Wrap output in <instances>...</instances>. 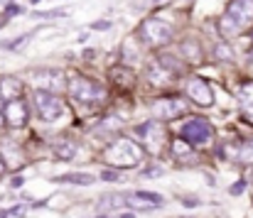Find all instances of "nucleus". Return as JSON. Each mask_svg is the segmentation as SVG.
I'll list each match as a JSON object with an SVG mask.
<instances>
[{
	"instance_id": "f257e3e1",
	"label": "nucleus",
	"mask_w": 253,
	"mask_h": 218,
	"mask_svg": "<svg viewBox=\"0 0 253 218\" xmlns=\"http://www.w3.org/2000/svg\"><path fill=\"white\" fill-rule=\"evenodd\" d=\"M143 147L133 143L130 138H118L103 149V162L116 169H133L143 162Z\"/></svg>"
},
{
	"instance_id": "f03ea898",
	"label": "nucleus",
	"mask_w": 253,
	"mask_h": 218,
	"mask_svg": "<svg viewBox=\"0 0 253 218\" xmlns=\"http://www.w3.org/2000/svg\"><path fill=\"white\" fill-rule=\"evenodd\" d=\"M27 83L35 88V91H44V93H54L59 96L64 88H69V78L62 69H32V72L25 76Z\"/></svg>"
},
{
	"instance_id": "7ed1b4c3",
	"label": "nucleus",
	"mask_w": 253,
	"mask_h": 218,
	"mask_svg": "<svg viewBox=\"0 0 253 218\" xmlns=\"http://www.w3.org/2000/svg\"><path fill=\"white\" fill-rule=\"evenodd\" d=\"M135 135H138L143 149L153 157H160L168 147V135H165V128L160 120H148L143 125H135Z\"/></svg>"
},
{
	"instance_id": "20e7f679",
	"label": "nucleus",
	"mask_w": 253,
	"mask_h": 218,
	"mask_svg": "<svg viewBox=\"0 0 253 218\" xmlns=\"http://www.w3.org/2000/svg\"><path fill=\"white\" fill-rule=\"evenodd\" d=\"M253 22V0H231L229 10L221 20V30L226 35L241 32V27H249Z\"/></svg>"
},
{
	"instance_id": "39448f33",
	"label": "nucleus",
	"mask_w": 253,
	"mask_h": 218,
	"mask_svg": "<svg viewBox=\"0 0 253 218\" xmlns=\"http://www.w3.org/2000/svg\"><path fill=\"white\" fill-rule=\"evenodd\" d=\"M182 62L177 57H169V54H163L158 57L150 67H148V81L153 86H168L169 81H174L179 73H182Z\"/></svg>"
},
{
	"instance_id": "423d86ee",
	"label": "nucleus",
	"mask_w": 253,
	"mask_h": 218,
	"mask_svg": "<svg viewBox=\"0 0 253 218\" xmlns=\"http://www.w3.org/2000/svg\"><path fill=\"white\" fill-rule=\"evenodd\" d=\"M69 93L79 101V103H86V106H96L101 101H106V88L86 76H74L69 81Z\"/></svg>"
},
{
	"instance_id": "0eeeda50",
	"label": "nucleus",
	"mask_w": 253,
	"mask_h": 218,
	"mask_svg": "<svg viewBox=\"0 0 253 218\" xmlns=\"http://www.w3.org/2000/svg\"><path fill=\"white\" fill-rule=\"evenodd\" d=\"M179 135H182V140H187L189 145L202 147V145H209V143L214 140V128H211V123L204 120V118H189V120L182 123Z\"/></svg>"
},
{
	"instance_id": "6e6552de",
	"label": "nucleus",
	"mask_w": 253,
	"mask_h": 218,
	"mask_svg": "<svg viewBox=\"0 0 253 218\" xmlns=\"http://www.w3.org/2000/svg\"><path fill=\"white\" fill-rule=\"evenodd\" d=\"M138 35H140V39H143L148 47H165V44L172 42V27H169L168 22L158 20V17L143 20Z\"/></svg>"
},
{
	"instance_id": "1a4fd4ad",
	"label": "nucleus",
	"mask_w": 253,
	"mask_h": 218,
	"mask_svg": "<svg viewBox=\"0 0 253 218\" xmlns=\"http://www.w3.org/2000/svg\"><path fill=\"white\" fill-rule=\"evenodd\" d=\"M35 108H37L40 120L52 123V120L62 118V113H64V101H62L59 96H54V93L35 91Z\"/></svg>"
},
{
	"instance_id": "9d476101",
	"label": "nucleus",
	"mask_w": 253,
	"mask_h": 218,
	"mask_svg": "<svg viewBox=\"0 0 253 218\" xmlns=\"http://www.w3.org/2000/svg\"><path fill=\"white\" fill-rule=\"evenodd\" d=\"M187 110V103L182 101V98H177V96H165V98H158L155 103H153V115H155V120H174V118H179L182 113Z\"/></svg>"
},
{
	"instance_id": "9b49d317",
	"label": "nucleus",
	"mask_w": 253,
	"mask_h": 218,
	"mask_svg": "<svg viewBox=\"0 0 253 218\" xmlns=\"http://www.w3.org/2000/svg\"><path fill=\"white\" fill-rule=\"evenodd\" d=\"M184 93H187L197 106H202V108L214 106V91H211V86H209L204 78H199V76L187 78V83H184Z\"/></svg>"
},
{
	"instance_id": "f8f14e48",
	"label": "nucleus",
	"mask_w": 253,
	"mask_h": 218,
	"mask_svg": "<svg viewBox=\"0 0 253 218\" xmlns=\"http://www.w3.org/2000/svg\"><path fill=\"white\" fill-rule=\"evenodd\" d=\"M126 201L135 211H155V209H163L165 206V196L153 194V191H128L126 194Z\"/></svg>"
},
{
	"instance_id": "ddd939ff",
	"label": "nucleus",
	"mask_w": 253,
	"mask_h": 218,
	"mask_svg": "<svg viewBox=\"0 0 253 218\" xmlns=\"http://www.w3.org/2000/svg\"><path fill=\"white\" fill-rule=\"evenodd\" d=\"M2 118H5V125L10 128H22L30 118V110H27V103L25 98H15L10 103L2 106Z\"/></svg>"
},
{
	"instance_id": "4468645a",
	"label": "nucleus",
	"mask_w": 253,
	"mask_h": 218,
	"mask_svg": "<svg viewBox=\"0 0 253 218\" xmlns=\"http://www.w3.org/2000/svg\"><path fill=\"white\" fill-rule=\"evenodd\" d=\"M221 154L234 164H253V140L251 143H229L221 147Z\"/></svg>"
},
{
	"instance_id": "2eb2a0df",
	"label": "nucleus",
	"mask_w": 253,
	"mask_h": 218,
	"mask_svg": "<svg viewBox=\"0 0 253 218\" xmlns=\"http://www.w3.org/2000/svg\"><path fill=\"white\" fill-rule=\"evenodd\" d=\"M15 98H22V81L15 76H2L0 78V101L10 103Z\"/></svg>"
},
{
	"instance_id": "dca6fc26",
	"label": "nucleus",
	"mask_w": 253,
	"mask_h": 218,
	"mask_svg": "<svg viewBox=\"0 0 253 218\" xmlns=\"http://www.w3.org/2000/svg\"><path fill=\"white\" fill-rule=\"evenodd\" d=\"M123 206H128L126 194H103V196H101V201H98V209H101L103 214L116 211V209H123Z\"/></svg>"
},
{
	"instance_id": "f3484780",
	"label": "nucleus",
	"mask_w": 253,
	"mask_h": 218,
	"mask_svg": "<svg viewBox=\"0 0 253 218\" xmlns=\"http://www.w3.org/2000/svg\"><path fill=\"white\" fill-rule=\"evenodd\" d=\"M54 182H59V184H77V186H91L96 182V177L93 174H84V172H72V174L57 177Z\"/></svg>"
},
{
	"instance_id": "a211bd4d",
	"label": "nucleus",
	"mask_w": 253,
	"mask_h": 218,
	"mask_svg": "<svg viewBox=\"0 0 253 218\" xmlns=\"http://www.w3.org/2000/svg\"><path fill=\"white\" fill-rule=\"evenodd\" d=\"M52 149H54L57 159H72V157L77 154V145L69 143V140H59V143H54Z\"/></svg>"
},
{
	"instance_id": "6ab92c4d",
	"label": "nucleus",
	"mask_w": 253,
	"mask_h": 218,
	"mask_svg": "<svg viewBox=\"0 0 253 218\" xmlns=\"http://www.w3.org/2000/svg\"><path fill=\"white\" fill-rule=\"evenodd\" d=\"M239 101L244 108H253V81H244L239 86Z\"/></svg>"
},
{
	"instance_id": "aec40b11",
	"label": "nucleus",
	"mask_w": 253,
	"mask_h": 218,
	"mask_svg": "<svg viewBox=\"0 0 253 218\" xmlns=\"http://www.w3.org/2000/svg\"><path fill=\"white\" fill-rule=\"evenodd\" d=\"M172 154H174V159H192V145L179 138L177 143H172Z\"/></svg>"
},
{
	"instance_id": "412c9836",
	"label": "nucleus",
	"mask_w": 253,
	"mask_h": 218,
	"mask_svg": "<svg viewBox=\"0 0 253 218\" xmlns=\"http://www.w3.org/2000/svg\"><path fill=\"white\" fill-rule=\"evenodd\" d=\"M182 54H184L189 62H199V59H202V47H199L194 39H187L184 47H182Z\"/></svg>"
},
{
	"instance_id": "4be33fe9",
	"label": "nucleus",
	"mask_w": 253,
	"mask_h": 218,
	"mask_svg": "<svg viewBox=\"0 0 253 218\" xmlns=\"http://www.w3.org/2000/svg\"><path fill=\"white\" fill-rule=\"evenodd\" d=\"M214 59H216V62H234V52H231V47H229L226 42L214 44Z\"/></svg>"
},
{
	"instance_id": "5701e85b",
	"label": "nucleus",
	"mask_w": 253,
	"mask_h": 218,
	"mask_svg": "<svg viewBox=\"0 0 253 218\" xmlns=\"http://www.w3.org/2000/svg\"><path fill=\"white\" fill-rule=\"evenodd\" d=\"M30 37H32V35H22V37L10 39V42H0V49H17L20 44H27V42H30Z\"/></svg>"
},
{
	"instance_id": "b1692460",
	"label": "nucleus",
	"mask_w": 253,
	"mask_h": 218,
	"mask_svg": "<svg viewBox=\"0 0 253 218\" xmlns=\"http://www.w3.org/2000/svg\"><path fill=\"white\" fill-rule=\"evenodd\" d=\"M64 15V10H52V12H32V17H62Z\"/></svg>"
},
{
	"instance_id": "393cba45",
	"label": "nucleus",
	"mask_w": 253,
	"mask_h": 218,
	"mask_svg": "<svg viewBox=\"0 0 253 218\" xmlns=\"http://www.w3.org/2000/svg\"><path fill=\"white\" fill-rule=\"evenodd\" d=\"M20 12H22V7H20V5H15V2H10V5L5 7V15H7V17H12V15H20Z\"/></svg>"
},
{
	"instance_id": "a878e982",
	"label": "nucleus",
	"mask_w": 253,
	"mask_h": 218,
	"mask_svg": "<svg viewBox=\"0 0 253 218\" xmlns=\"http://www.w3.org/2000/svg\"><path fill=\"white\" fill-rule=\"evenodd\" d=\"M244 189H246V182L241 179V182H236V184H234V186H231L229 191H231L234 196H239V194H244Z\"/></svg>"
},
{
	"instance_id": "bb28decb",
	"label": "nucleus",
	"mask_w": 253,
	"mask_h": 218,
	"mask_svg": "<svg viewBox=\"0 0 253 218\" xmlns=\"http://www.w3.org/2000/svg\"><path fill=\"white\" fill-rule=\"evenodd\" d=\"M91 27H93V30H98V32H101V30H108V27H111V22H108V20H98V22H93V25H91Z\"/></svg>"
},
{
	"instance_id": "cd10ccee",
	"label": "nucleus",
	"mask_w": 253,
	"mask_h": 218,
	"mask_svg": "<svg viewBox=\"0 0 253 218\" xmlns=\"http://www.w3.org/2000/svg\"><path fill=\"white\" fill-rule=\"evenodd\" d=\"M101 179H103V182H116V179H118V174H116V172H103V174H101Z\"/></svg>"
},
{
	"instance_id": "c85d7f7f",
	"label": "nucleus",
	"mask_w": 253,
	"mask_h": 218,
	"mask_svg": "<svg viewBox=\"0 0 253 218\" xmlns=\"http://www.w3.org/2000/svg\"><path fill=\"white\" fill-rule=\"evenodd\" d=\"M163 169H148V172H143V177H153V174H160Z\"/></svg>"
},
{
	"instance_id": "c756f323",
	"label": "nucleus",
	"mask_w": 253,
	"mask_h": 218,
	"mask_svg": "<svg viewBox=\"0 0 253 218\" xmlns=\"http://www.w3.org/2000/svg\"><path fill=\"white\" fill-rule=\"evenodd\" d=\"M12 186H15V189H17V186H22V179H20V177H15V179H12Z\"/></svg>"
},
{
	"instance_id": "7c9ffc66",
	"label": "nucleus",
	"mask_w": 253,
	"mask_h": 218,
	"mask_svg": "<svg viewBox=\"0 0 253 218\" xmlns=\"http://www.w3.org/2000/svg\"><path fill=\"white\" fill-rule=\"evenodd\" d=\"M2 172H5V162H2V157H0V177H2Z\"/></svg>"
},
{
	"instance_id": "2f4dec72",
	"label": "nucleus",
	"mask_w": 253,
	"mask_h": 218,
	"mask_svg": "<svg viewBox=\"0 0 253 218\" xmlns=\"http://www.w3.org/2000/svg\"><path fill=\"white\" fill-rule=\"evenodd\" d=\"M2 123H5V118H2V110H0V128H2Z\"/></svg>"
},
{
	"instance_id": "473e14b6",
	"label": "nucleus",
	"mask_w": 253,
	"mask_h": 218,
	"mask_svg": "<svg viewBox=\"0 0 253 218\" xmlns=\"http://www.w3.org/2000/svg\"><path fill=\"white\" fill-rule=\"evenodd\" d=\"M121 218H133V214H126V216H121Z\"/></svg>"
},
{
	"instance_id": "72a5a7b5",
	"label": "nucleus",
	"mask_w": 253,
	"mask_h": 218,
	"mask_svg": "<svg viewBox=\"0 0 253 218\" xmlns=\"http://www.w3.org/2000/svg\"><path fill=\"white\" fill-rule=\"evenodd\" d=\"M249 57H251V59H253V49H251V52H249Z\"/></svg>"
},
{
	"instance_id": "f704fd0d",
	"label": "nucleus",
	"mask_w": 253,
	"mask_h": 218,
	"mask_svg": "<svg viewBox=\"0 0 253 218\" xmlns=\"http://www.w3.org/2000/svg\"><path fill=\"white\" fill-rule=\"evenodd\" d=\"M251 182H253V167H251Z\"/></svg>"
},
{
	"instance_id": "c9c22d12",
	"label": "nucleus",
	"mask_w": 253,
	"mask_h": 218,
	"mask_svg": "<svg viewBox=\"0 0 253 218\" xmlns=\"http://www.w3.org/2000/svg\"><path fill=\"white\" fill-rule=\"evenodd\" d=\"M103 218H111V216H103Z\"/></svg>"
},
{
	"instance_id": "e433bc0d",
	"label": "nucleus",
	"mask_w": 253,
	"mask_h": 218,
	"mask_svg": "<svg viewBox=\"0 0 253 218\" xmlns=\"http://www.w3.org/2000/svg\"><path fill=\"white\" fill-rule=\"evenodd\" d=\"M32 2H37V0H32Z\"/></svg>"
},
{
	"instance_id": "4c0bfd02",
	"label": "nucleus",
	"mask_w": 253,
	"mask_h": 218,
	"mask_svg": "<svg viewBox=\"0 0 253 218\" xmlns=\"http://www.w3.org/2000/svg\"><path fill=\"white\" fill-rule=\"evenodd\" d=\"M251 35H253V32H251Z\"/></svg>"
}]
</instances>
